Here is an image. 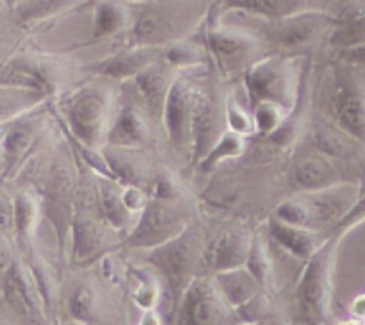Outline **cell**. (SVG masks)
Segmentation results:
<instances>
[{
	"instance_id": "cell-1",
	"label": "cell",
	"mask_w": 365,
	"mask_h": 325,
	"mask_svg": "<svg viewBox=\"0 0 365 325\" xmlns=\"http://www.w3.org/2000/svg\"><path fill=\"white\" fill-rule=\"evenodd\" d=\"M215 0H145L135 2L128 45L165 47L195 36L205 26Z\"/></svg>"
},
{
	"instance_id": "cell-2",
	"label": "cell",
	"mask_w": 365,
	"mask_h": 325,
	"mask_svg": "<svg viewBox=\"0 0 365 325\" xmlns=\"http://www.w3.org/2000/svg\"><path fill=\"white\" fill-rule=\"evenodd\" d=\"M113 85L111 80L91 77L59 95L58 120L77 142L96 149L104 146L118 99Z\"/></svg>"
},
{
	"instance_id": "cell-3",
	"label": "cell",
	"mask_w": 365,
	"mask_h": 325,
	"mask_svg": "<svg viewBox=\"0 0 365 325\" xmlns=\"http://www.w3.org/2000/svg\"><path fill=\"white\" fill-rule=\"evenodd\" d=\"M40 169L34 176L38 186L41 216L47 218L54 230L59 256L68 250L70 227L73 220V197H76L77 165L72 149L56 146L52 152L40 157Z\"/></svg>"
},
{
	"instance_id": "cell-4",
	"label": "cell",
	"mask_w": 365,
	"mask_h": 325,
	"mask_svg": "<svg viewBox=\"0 0 365 325\" xmlns=\"http://www.w3.org/2000/svg\"><path fill=\"white\" fill-rule=\"evenodd\" d=\"M205 240L192 223L182 234L168 243L150 250H142V260L154 268L163 284L165 299L168 300V318H172L182 293L187 292L195 277L206 275L202 268Z\"/></svg>"
},
{
	"instance_id": "cell-5",
	"label": "cell",
	"mask_w": 365,
	"mask_h": 325,
	"mask_svg": "<svg viewBox=\"0 0 365 325\" xmlns=\"http://www.w3.org/2000/svg\"><path fill=\"white\" fill-rule=\"evenodd\" d=\"M255 20L256 26L251 31L262 40L269 54L299 58L310 54L324 40L329 41L336 16L326 9H308L283 18Z\"/></svg>"
},
{
	"instance_id": "cell-6",
	"label": "cell",
	"mask_w": 365,
	"mask_h": 325,
	"mask_svg": "<svg viewBox=\"0 0 365 325\" xmlns=\"http://www.w3.org/2000/svg\"><path fill=\"white\" fill-rule=\"evenodd\" d=\"M344 238L346 234L340 230H329L324 243L304 261V268L294 292V300L307 324L328 325L331 320L336 252Z\"/></svg>"
},
{
	"instance_id": "cell-7",
	"label": "cell",
	"mask_w": 365,
	"mask_h": 325,
	"mask_svg": "<svg viewBox=\"0 0 365 325\" xmlns=\"http://www.w3.org/2000/svg\"><path fill=\"white\" fill-rule=\"evenodd\" d=\"M197 34L205 43L208 58L222 77L242 75L249 66L269 54L265 45L251 29L226 26L220 20L215 2Z\"/></svg>"
},
{
	"instance_id": "cell-8",
	"label": "cell",
	"mask_w": 365,
	"mask_h": 325,
	"mask_svg": "<svg viewBox=\"0 0 365 325\" xmlns=\"http://www.w3.org/2000/svg\"><path fill=\"white\" fill-rule=\"evenodd\" d=\"M247 102L276 104L287 113H292L299 99V72L296 58L282 54H267L242 73Z\"/></svg>"
},
{
	"instance_id": "cell-9",
	"label": "cell",
	"mask_w": 365,
	"mask_h": 325,
	"mask_svg": "<svg viewBox=\"0 0 365 325\" xmlns=\"http://www.w3.org/2000/svg\"><path fill=\"white\" fill-rule=\"evenodd\" d=\"M73 73L70 59L47 52H16L0 63V85L40 92L48 99L63 92Z\"/></svg>"
},
{
	"instance_id": "cell-10",
	"label": "cell",
	"mask_w": 365,
	"mask_h": 325,
	"mask_svg": "<svg viewBox=\"0 0 365 325\" xmlns=\"http://www.w3.org/2000/svg\"><path fill=\"white\" fill-rule=\"evenodd\" d=\"M328 111L339 131L365 145V79L360 68L342 59L331 68Z\"/></svg>"
},
{
	"instance_id": "cell-11",
	"label": "cell",
	"mask_w": 365,
	"mask_h": 325,
	"mask_svg": "<svg viewBox=\"0 0 365 325\" xmlns=\"http://www.w3.org/2000/svg\"><path fill=\"white\" fill-rule=\"evenodd\" d=\"M190 215L179 202L149 198L136 216L135 225L122 240L120 250H150L168 243L192 225Z\"/></svg>"
},
{
	"instance_id": "cell-12",
	"label": "cell",
	"mask_w": 365,
	"mask_h": 325,
	"mask_svg": "<svg viewBox=\"0 0 365 325\" xmlns=\"http://www.w3.org/2000/svg\"><path fill=\"white\" fill-rule=\"evenodd\" d=\"M115 293L117 292L108 288L97 275H81L65 288V318L83 325H122Z\"/></svg>"
},
{
	"instance_id": "cell-13",
	"label": "cell",
	"mask_w": 365,
	"mask_h": 325,
	"mask_svg": "<svg viewBox=\"0 0 365 325\" xmlns=\"http://www.w3.org/2000/svg\"><path fill=\"white\" fill-rule=\"evenodd\" d=\"M237 309L222 297L212 275H199L182 293L168 325H237Z\"/></svg>"
},
{
	"instance_id": "cell-14",
	"label": "cell",
	"mask_w": 365,
	"mask_h": 325,
	"mask_svg": "<svg viewBox=\"0 0 365 325\" xmlns=\"http://www.w3.org/2000/svg\"><path fill=\"white\" fill-rule=\"evenodd\" d=\"M124 238L99 215H73L68 261L77 270H90L108 254L117 252Z\"/></svg>"
},
{
	"instance_id": "cell-15",
	"label": "cell",
	"mask_w": 365,
	"mask_h": 325,
	"mask_svg": "<svg viewBox=\"0 0 365 325\" xmlns=\"http://www.w3.org/2000/svg\"><path fill=\"white\" fill-rule=\"evenodd\" d=\"M0 293L8 309L22 325H54L33 275L22 261H11L0 274Z\"/></svg>"
},
{
	"instance_id": "cell-16",
	"label": "cell",
	"mask_w": 365,
	"mask_h": 325,
	"mask_svg": "<svg viewBox=\"0 0 365 325\" xmlns=\"http://www.w3.org/2000/svg\"><path fill=\"white\" fill-rule=\"evenodd\" d=\"M195 85L185 75L175 73L165 99L161 127H163L170 149L178 156H190L192 145V114H194Z\"/></svg>"
},
{
	"instance_id": "cell-17",
	"label": "cell",
	"mask_w": 365,
	"mask_h": 325,
	"mask_svg": "<svg viewBox=\"0 0 365 325\" xmlns=\"http://www.w3.org/2000/svg\"><path fill=\"white\" fill-rule=\"evenodd\" d=\"M150 120L154 118L147 113L135 92L131 90L125 93V90H122L118 92L117 107H115V114L111 118L104 145L135 150L149 149L150 142H153Z\"/></svg>"
},
{
	"instance_id": "cell-18",
	"label": "cell",
	"mask_w": 365,
	"mask_h": 325,
	"mask_svg": "<svg viewBox=\"0 0 365 325\" xmlns=\"http://www.w3.org/2000/svg\"><path fill=\"white\" fill-rule=\"evenodd\" d=\"M226 129V102L220 104L215 93L206 88L195 86L194 114H192V145L190 161L192 166H197L199 161L208 154L213 143Z\"/></svg>"
},
{
	"instance_id": "cell-19",
	"label": "cell",
	"mask_w": 365,
	"mask_h": 325,
	"mask_svg": "<svg viewBox=\"0 0 365 325\" xmlns=\"http://www.w3.org/2000/svg\"><path fill=\"white\" fill-rule=\"evenodd\" d=\"M161 58V48L128 45L104 55L99 61H91L81 66V72L90 77L111 80V82H131L140 72Z\"/></svg>"
},
{
	"instance_id": "cell-20",
	"label": "cell",
	"mask_w": 365,
	"mask_h": 325,
	"mask_svg": "<svg viewBox=\"0 0 365 325\" xmlns=\"http://www.w3.org/2000/svg\"><path fill=\"white\" fill-rule=\"evenodd\" d=\"M299 195L307 206L310 229L319 230V233H324L328 229L329 233L360 198V190H358V184L344 181L328 190Z\"/></svg>"
},
{
	"instance_id": "cell-21",
	"label": "cell",
	"mask_w": 365,
	"mask_h": 325,
	"mask_svg": "<svg viewBox=\"0 0 365 325\" xmlns=\"http://www.w3.org/2000/svg\"><path fill=\"white\" fill-rule=\"evenodd\" d=\"M252 234L242 227H230L220 230L212 240L205 241L202 250V268L206 275L219 272L235 270L245 267L249 249H251Z\"/></svg>"
},
{
	"instance_id": "cell-22",
	"label": "cell",
	"mask_w": 365,
	"mask_h": 325,
	"mask_svg": "<svg viewBox=\"0 0 365 325\" xmlns=\"http://www.w3.org/2000/svg\"><path fill=\"white\" fill-rule=\"evenodd\" d=\"M289 181L297 193H314L344 183L339 169L335 166V161L322 156L315 149L312 152L301 154L294 161L290 166Z\"/></svg>"
},
{
	"instance_id": "cell-23",
	"label": "cell",
	"mask_w": 365,
	"mask_h": 325,
	"mask_svg": "<svg viewBox=\"0 0 365 325\" xmlns=\"http://www.w3.org/2000/svg\"><path fill=\"white\" fill-rule=\"evenodd\" d=\"M29 114L11 122L4 138L0 142L2 163H4L8 176L19 170L26 163V159H29L34 146L40 142L41 132H43V118L29 117Z\"/></svg>"
},
{
	"instance_id": "cell-24",
	"label": "cell",
	"mask_w": 365,
	"mask_h": 325,
	"mask_svg": "<svg viewBox=\"0 0 365 325\" xmlns=\"http://www.w3.org/2000/svg\"><path fill=\"white\" fill-rule=\"evenodd\" d=\"M101 150H103L104 159H106L111 179L120 183L122 186H136L149 190L156 174H154L145 150L117 149V146L108 145H104Z\"/></svg>"
},
{
	"instance_id": "cell-25",
	"label": "cell",
	"mask_w": 365,
	"mask_h": 325,
	"mask_svg": "<svg viewBox=\"0 0 365 325\" xmlns=\"http://www.w3.org/2000/svg\"><path fill=\"white\" fill-rule=\"evenodd\" d=\"M175 73L178 72H174L170 66L165 65L160 58L156 63L147 66L143 72H140L138 75L129 82L133 92H135V95L138 97L142 106L147 110V113H149L154 120L160 122V124L161 114H163L165 99H167L168 88H170Z\"/></svg>"
},
{
	"instance_id": "cell-26",
	"label": "cell",
	"mask_w": 365,
	"mask_h": 325,
	"mask_svg": "<svg viewBox=\"0 0 365 325\" xmlns=\"http://www.w3.org/2000/svg\"><path fill=\"white\" fill-rule=\"evenodd\" d=\"M133 8L125 0H93L91 33L86 45L125 36L131 29Z\"/></svg>"
},
{
	"instance_id": "cell-27",
	"label": "cell",
	"mask_w": 365,
	"mask_h": 325,
	"mask_svg": "<svg viewBox=\"0 0 365 325\" xmlns=\"http://www.w3.org/2000/svg\"><path fill=\"white\" fill-rule=\"evenodd\" d=\"M220 15L242 13L262 20H276L308 9H322L321 0H215Z\"/></svg>"
},
{
	"instance_id": "cell-28",
	"label": "cell",
	"mask_w": 365,
	"mask_h": 325,
	"mask_svg": "<svg viewBox=\"0 0 365 325\" xmlns=\"http://www.w3.org/2000/svg\"><path fill=\"white\" fill-rule=\"evenodd\" d=\"M267 233L270 240L278 247H282L285 252L296 260L307 261L312 254L324 243L326 236L319 230L307 229V227L290 225L282 222L276 216H270L267 220Z\"/></svg>"
},
{
	"instance_id": "cell-29",
	"label": "cell",
	"mask_w": 365,
	"mask_h": 325,
	"mask_svg": "<svg viewBox=\"0 0 365 325\" xmlns=\"http://www.w3.org/2000/svg\"><path fill=\"white\" fill-rule=\"evenodd\" d=\"M24 263L27 265L31 275H33V281L40 292L48 318L52 320V324L58 325L59 313H63V295H65V286L58 275V270L54 268V265L41 257L36 250L27 254Z\"/></svg>"
},
{
	"instance_id": "cell-30",
	"label": "cell",
	"mask_w": 365,
	"mask_h": 325,
	"mask_svg": "<svg viewBox=\"0 0 365 325\" xmlns=\"http://www.w3.org/2000/svg\"><path fill=\"white\" fill-rule=\"evenodd\" d=\"M97 198L101 218L124 238L136 222L124 202V186L110 177L97 176Z\"/></svg>"
},
{
	"instance_id": "cell-31",
	"label": "cell",
	"mask_w": 365,
	"mask_h": 325,
	"mask_svg": "<svg viewBox=\"0 0 365 325\" xmlns=\"http://www.w3.org/2000/svg\"><path fill=\"white\" fill-rule=\"evenodd\" d=\"M125 295L142 311L156 309L158 304L165 297L160 275L147 263H128V270H125Z\"/></svg>"
},
{
	"instance_id": "cell-32",
	"label": "cell",
	"mask_w": 365,
	"mask_h": 325,
	"mask_svg": "<svg viewBox=\"0 0 365 325\" xmlns=\"http://www.w3.org/2000/svg\"><path fill=\"white\" fill-rule=\"evenodd\" d=\"M93 0H20L11 8V16L22 31L36 27L52 18L73 11Z\"/></svg>"
},
{
	"instance_id": "cell-33",
	"label": "cell",
	"mask_w": 365,
	"mask_h": 325,
	"mask_svg": "<svg viewBox=\"0 0 365 325\" xmlns=\"http://www.w3.org/2000/svg\"><path fill=\"white\" fill-rule=\"evenodd\" d=\"M41 208L36 195L31 191H20L15 197V220H13V233L16 238V245L24 256L34 250V238L40 225Z\"/></svg>"
},
{
	"instance_id": "cell-34",
	"label": "cell",
	"mask_w": 365,
	"mask_h": 325,
	"mask_svg": "<svg viewBox=\"0 0 365 325\" xmlns=\"http://www.w3.org/2000/svg\"><path fill=\"white\" fill-rule=\"evenodd\" d=\"M212 277L213 281H215L219 292L222 293L224 299H226L235 309L244 306V304L249 302L252 297L258 295L259 292H263L262 286L258 284V281L252 277V274L245 267L235 268V270L227 272H219V274H213Z\"/></svg>"
},
{
	"instance_id": "cell-35",
	"label": "cell",
	"mask_w": 365,
	"mask_h": 325,
	"mask_svg": "<svg viewBox=\"0 0 365 325\" xmlns=\"http://www.w3.org/2000/svg\"><path fill=\"white\" fill-rule=\"evenodd\" d=\"M208 59V52L199 34L161 47V61L178 73L201 68Z\"/></svg>"
},
{
	"instance_id": "cell-36",
	"label": "cell",
	"mask_w": 365,
	"mask_h": 325,
	"mask_svg": "<svg viewBox=\"0 0 365 325\" xmlns=\"http://www.w3.org/2000/svg\"><path fill=\"white\" fill-rule=\"evenodd\" d=\"M48 100L47 95L34 90L0 85V124H11Z\"/></svg>"
},
{
	"instance_id": "cell-37",
	"label": "cell",
	"mask_w": 365,
	"mask_h": 325,
	"mask_svg": "<svg viewBox=\"0 0 365 325\" xmlns=\"http://www.w3.org/2000/svg\"><path fill=\"white\" fill-rule=\"evenodd\" d=\"M245 149H247L245 138L224 129L222 134L217 138V142L213 143V146L208 150V154L199 161V165L195 166V169L201 174H210L215 169H219L224 161L238 159V157L244 156Z\"/></svg>"
},
{
	"instance_id": "cell-38",
	"label": "cell",
	"mask_w": 365,
	"mask_h": 325,
	"mask_svg": "<svg viewBox=\"0 0 365 325\" xmlns=\"http://www.w3.org/2000/svg\"><path fill=\"white\" fill-rule=\"evenodd\" d=\"M245 268L252 274V277L258 281L263 292H269L274 284V263L270 257L267 243L262 236L252 234L251 249H249L247 261H245Z\"/></svg>"
},
{
	"instance_id": "cell-39",
	"label": "cell",
	"mask_w": 365,
	"mask_h": 325,
	"mask_svg": "<svg viewBox=\"0 0 365 325\" xmlns=\"http://www.w3.org/2000/svg\"><path fill=\"white\" fill-rule=\"evenodd\" d=\"M251 114L252 122H255L256 134L262 139H265L282 127L283 122L287 120V117H289L290 113H287L283 107L276 106V104L262 102L251 107Z\"/></svg>"
},
{
	"instance_id": "cell-40",
	"label": "cell",
	"mask_w": 365,
	"mask_h": 325,
	"mask_svg": "<svg viewBox=\"0 0 365 325\" xmlns=\"http://www.w3.org/2000/svg\"><path fill=\"white\" fill-rule=\"evenodd\" d=\"M344 136L346 134L342 131H333L324 125H317L312 132V145L317 152L329 159H342L347 156V145Z\"/></svg>"
},
{
	"instance_id": "cell-41",
	"label": "cell",
	"mask_w": 365,
	"mask_h": 325,
	"mask_svg": "<svg viewBox=\"0 0 365 325\" xmlns=\"http://www.w3.org/2000/svg\"><path fill=\"white\" fill-rule=\"evenodd\" d=\"M226 129L245 139L256 134L252 114L247 113L235 97H230L226 100Z\"/></svg>"
},
{
	"instance_id": "cell-42",
	"label": "cell",
	"mask_w": 365,
	"mask_h": 325,
	"mask_svg": "<svg viewBox=\"0 0 365 325\" xmlns=\"http://www.w3.org/2000/svg\"><path fill=\"white\" fill-rule=\"evenodd\" d=\"M237 314L242 324H259L272 318V299L269 292H259L244 306L237 307Z\"/></svg>"
},
{
	"instance_id": "cell-43",
	"label": "cell",
	"mask_w": 365,
	"mask_h": 325,
	"mask_svg": "<svg viewBox=\"0 0 365 325\" xmlns=\"http://www.w3.org/2000/svg\"><path fill=\"white\" fill-rule=\"evenodd\" d=\"M20 33H24V31L16 26L13 16L9 22H0V63L9 58L8 54L15 48Z\"/></svg>"
},
{
	"instance_id": "cell-44",
	"label": "cell",
	"mask_w": 365,
	"mask_h": 325,
	"mask_svg": "<svg viewBox=\"0 0 365 325\" xmlns=\"http://www.w3.org/2000/svg\"><path fill=\"white\" fill-rule=\"evenodd\" d=\"M13 220H15V198L0 188V230H13Z\"/></svg>"
},
{
	"instance_id": "cell-45",
	"label": "cell",
	"mask_w": 365,
	"mask_h": 325,
	"mask_svg": "<svg viewBox=\"0 0 365 325\" xmlns=\"http://www.w3.org/2000/svg\"><path fill=\"white\" fill-rule=\"evenodd\" d=\"M339 59L356 66V68L365 70V41L364 43H358V45H353V47H347V48H342V50H339Z\"/></svg>"
},
{
	"instance_id": "cell-46",
	"label": "cell",
	"mask_w": 365,
	"mask_h": 325,
	"mask_svg": "<svg viewBox=\"0 0 365 325\" xmlns=\"http://www.w3.org/2000/svg\"><path fill=\"white\" fill-rule=\"evenodd\" d=\"M351 314L354 320H360L365 324V289L351 302Z\"/></svg>"
},
{
	"instance_id": "cell-47",
	"label": "cell",
	"mask_w": 365,
	"mask_h": 325,
	"mask_svg": "<svg viewBox=\"0 0 365 325\" xmlns=\"http://www.w3.org/2000/svg\"><path fill=\"white\" fill-rule=\"evenodd\" d=\"M138 325H163V318L158 313V309L143 311L142 318L138 320Z\"/></svg>"
},
{
	"instance_id": "cell-48",
	"label": "cell",
	"mask_w": 365,
	"mask_h": 325,
	"mask_svg": "<svg viewBox=\"0 0 365 325\" xmlns=\"http://www.w3.org/2000/svg\"><path fill=\"white\" fill-rule=\"evenodd\" d=\"M11 263V261L6 260V250H4V243H2V240H0V274L6 270V267Z\"/></svg>"
},
{
	"instance_id": "cell-49",
	"label": "cell",
	"mask_w": 365,
	"mask_h": 325,
	"mask_svg": "<svg viewBox=\"0 0 365 325\" xmlns=\"http://www.w3.org/2000/svg\"><path fill=\"white\" fill-rule=\"evenodd\" d=\"M336 325H365V324H364V321H360V320H354V318H351V320L340 321V324H336Z\"/></svg>"
},
{
	"instance_id": "cell-50",
	"label": "cell",
	"mask_w": 365,
	"mask_h": 325,
	"mask_svg": "<svg viewBox=\"0 0 365 325\" xmlns=\"http://www.w3.org/2000/svg\"><path fill=\"white\" fill-rule=\"evenodd\" d=\"M0 2H2V4H4V6H8V8L11 9V8H15L16 4H19L20 0H0Z\"/></svg>"
},
{
	"instance_id": "cell-51",
	"label": "cell",
	"mask_w": 365,
	"mask_h": 325,
	"mask_svg": "<svg viewBox=\"0 0 365 325\" xmlns=\"http://www.w3.org/2000/svg\"><path fill=\"white\" fill-rule=\"evenodd\" d=\"M58 325H83V324H77V321H72V320H66V318H61V320L58 321Z\"/></svg>"
},
{
	"instance_id": "cell-52",
	"label": "cell",
	"mask_w": 365,
	"mask_h": 325,
	"mask_svg": "<svg viewBox=\"0 0 365 325\" xmlns=\"http://www.w3.org/2000/svg\"><path fill=\"white\" fill-rule=\"evenodd\" d=\"M125 2H131V4H135V2H145V0H125Z\"/></svg>"
},
{
	"instance_id": "cell-53",
	"label": "cell",
	"mask_w": 365,
	"mask_h": 325,
	"mask_svg": "<svg viewBox=\"0 0 365 325\" xmlns=\"http://www.w3.org/2000/svg\"><path fill=\"white\" fill-rule=\"evenodd\" d=\"M0 325H4V324H0Z\"/></svg>"
},
{
	"instance_id": "cell-54",
	"label": "cell",
	"mask_w": 365,
	"mask_h": 325,
	"mask_svg": "<svg viewBox=\"0 0 365 325\" xmlns=\"http://www.w3.org/2000/svg\"><path fill=\"white\" fill-rule=\"evenodd\" d=\"M364 4H365V2H364Z\"/></svg>"
}]
</instances>
